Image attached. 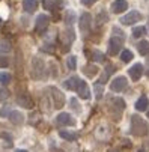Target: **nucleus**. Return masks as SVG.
I'll return each mask as SVG.
<instances>
[{
    "mask_svg": "<svg viewBox=\"0 0 149 152\" xmlns=\"http://www.w3.org/2000/svg\"><path fill=\"white\" fill-rule=\"evenodd\" d=\"M78 83H80V78H78V77H71V78H68V80L65 81V88H66V89H71V91H75L77 86H78Z\"/></svg>",
    "mask_w": 149,
    "mask_h": 152,
    "instance_id": "f3484780",
    "label": "nucleus"
},
{
    "mask_svg": "<svg viewBox=\"0 0 149 152\" xmlns=\"http://www.w3.org/2000/svg\"><path fill=\"white\" fill-rule=\"evenodd\" d=\"M148 131H149L148 124L140 116H133L131 118V133L134 136H146Z\"/></svg>",
    "mask_w": 149,
    "mask_h": 152,
    "instance_id": "f257e3e1",
    "label": "nucleus"
},
{
    "mask_svg": "<svg viewBox=\"0 0 149 152\" xmlns=\"http://www.w3.org/2000/svg\"><path fill=\"white\" fill-rule=\"evenodd\" d=\"M148 75H149V71H148Z\"/></svg>",
    "mask_w": 149,
    "mask_h": 152,
    "instance_id": "ea45409f",
    "label": "nucleus"
},
{
    "mask_svg": "<svg viewBox=\"0 0 149 152\" xmlns=\"http://www.w3.org/2000/svg\"><path fill=\"white\" fill-rule=\"evenodd\" d=\"M148 29H149V21H148ZM148 33H149V32H148Z\"/></svg>",
    "mask_w": 149,
    "mask_h": 152,
    "instance_id": "e433bc0d",
    "label": "nucleus"
},
{
    "mask_svg": "<svg viewBox=\"0 0 149 152\" xmlns=\"http://www.w3.org/2000/svg\"><path fill=\"white\" fill-rule=\"evenodd\" d=\"M0 51L2 53H9L11 51V42L6 39H0Z\"/></svg>",
    "mask_w": 149,
    "mask_h": 152,
    "instance_id": "412c9836",
    "label": "nucleus"
},
{
    "mask_svg": "<svg viewBox=\"0 0 149 152\" xmlns=\"http://www.w3.org/2000/svg\"><path fill=\"white\" fill-rule=\"evenodd\" d=\"M8 65H9V60L6 57L0 56V68H8Z\"/></svg>",
    "mask_w": 149,
    "mask_h": 152,
    "instance_id": "c85d7f7f",
    "label": "nucleus"
},
{
    "mask_svg": "<svg viewBox=\"0 0 149 152\" xmlns=\"http://www.w3.org/2000/svg\"><path fill=\"white\" fill-rule=\"evenodd\" d=\"M139 152H145V151H143V149H142V151H139Z\"/></svg>",
    "mask_w": 149,
    "mask_h": 152,
    "instance_id": "4c0bfd02",
    "label": "nucleus"
},
{
    "mask_svg": "<svg viewBox=\"0 0 149 152\" xmlns=\"http://www.w3.org/2000/svg\"><path fill=\"white\" fill-rule=\"evenodd\" d=\"M65 21H66V24H74V21H75V14L72 11H68L66 15H65Z\"/></svg>",
    "mask_w": 149,
    "mask_h": 152,
    "instance_id": "a878e982",
    "label": "nucleus"
},
{
    "mask_svg": "<svg viewBox=\"0 0 149 152\" xmlns=\"http://www.w3.org/2000/svg\"><path fill=\"white\" fill-rule=\"evenodd\" d=\"M59 136L62 137V139H65V140H69V142H74V140H77L78 139V134L77 133H71V131H59Z\"/></svg>",
    "mask_w": 149,
    "mask_h": 152,
    "instance_id": "a211bd4d",
    "label": "nucleus"
},
{
    "mask_svg": "<svg viewBox=\"0 0 149 152\" xmlns=\"http://www.w3.org/2000/svg\"><path fill=\"white\" fill-rule=\"evenodd\" d=\"M148 118H149V112H148Z\"/></svg>",
    "mask_w": 149,
    "mask_h": 152,
    "instance_id": "58836bf2",
    "label": "nucleus"
},
{
    "mask_svg": "<svg viewBox=\"0 0 149 152\" xmlns=\"http://www.w3.org/2000/svg\"><path fill=\"white\" fill-rule=\"evenodd\" d=\"M148 104H149V101H148V98L143 95V96H140L139 99H137V102H136V108L139 112H145L146 108H148Z\"/></svg>",
    "mask_w": 149,
    "mask_h": 152,
    "instance_id": "dca6fc26",
    "label": "nucleus"
},
{
    "mask_svg": "<svg viewBox=\"0 0 149 152\" xmlns=\"http://www.w3.org/2000/svg\"><path fill=\"white\" fill-rule=\"evenodd\" d=\"M15 152H27V151H26V149H17Z\"/></svg>",
    "mask_w": 149,
    "mask_h": 152,
    "instance_id": "473e14b6",
    "label": "nucleus"
},
{
    "mask_svg": "<svg viewBox=\"0 0 149 152\" xmlns=\"http://www.w3.org/2000/svg\"><path fill=\"white\" fill-rule=\"evenodd\" d=\"M128 74H130V77H131L134 81H137V80H140V77H142V74H143V66H142L140 63H136V65H133V66L130 68Z\"/></svg>",
    "mask_w": 149,
    "mask_h": 152,
    "instance_id": "f8f14e48",
    "label": "nucleus"
},
{
    "mask_svg": "<svg viewBox=\"0 0 149 152\" xmlns=\"http://www.w3.org/2000/svg\"><path fill=\"white\" fill-rule=\"evenodd\" d=\"M9 96V92L6 89H0V99H6Z\"/></svg>",
    "mask_w": 149,
    "mask_h": 152,
    "instance_id": "c756f323",
    "label": "nucleus"
},
{
    "mask_svg": "<svg viewBox=\"0 0 149 152\" xmlns=\"http://www.w3.org/2000/svg\"><path fill=\"white\" fill-rule=\"evenodd\" d=\"M92 54H93L92 59H93L95 62H102V60H104V54H102L101 51H93Z\"/></svg>",
    "mask_w": 149,
    "mask_h": 152,
    "instance_id": "cd10ccee",
    "label": "nucleus"
},
{
    "mask_svg": "<svg viewBox=\"0 0 149 152\" xmlns=\"http://www.w3.org/2000/svg\"><path fill=\"white\" fill-rule=\"evenodd\" d=\"M2 24H3V21H2V18H0V27H2Z\"/></svg>",
    "mask_w": 149,
    "mask_h": 152,
    "instance_id": "c9c22d12",
    "label": "nucleus"
},
{
    "mask_svg": "<svg viewBox=\"0 0 149 152\" xmlns=\"http://www.w3.org/2000/svg\"><path fill=\"white\" fill-rule=\"evenodd\" d=\"M9 121H11L12 124H15V125H21V124L24 122V116L21 115L20 112L12 110V112H9Z\"/></svg>",
    "mask_w": 149,
    "mask_h": 152,
    "instance_id": "4468645a",
    "label": "nucleus"
},
{
    "mask_svg": "<svg viewBox=\"0 0 149 152\" xmlns=\"http://www.w3.org/2000/svg\"><path fill=\"white\" fill-rule=\"evenodd\" d=\"M142 18V15H140V12L139 11H131V12H128L125 17H122L121 18V21H122V24H126V26H131V24H134V23H137V21Z\"/></svg>",
    "mask_w": 149,
    "mask_h": 152,
    "instance_id": "20e7f679",
    "label": "nucleus"
},
{
    "mask_svg": "<svg viewBox=\"0 0 149 152\" xmlns=\"http://www.w3.org/2000/svg\"><path fill=\"white\" fill-rule=\"evenodd\" d=\"M77 94H78V96L80 98H83V99H89V96H91V91H89V86H88V83L86 81H83V80H80V83H78V86H77Z\"/></svg>",
    "mask_w": 149,
    "mask_h": 152,
    "instance_id": "6e6552de",
    "label": "nucleus"
},
{
    "mask_svg": "<svg viewBox=\"0 0 149 152\" xmlns=\"http://www.w3.org/2000/svg\"><path fill=\"white\" fill-rule=\"evenodd\" d=\"M145 33H146V29H145L143 26L133 29V36H134V38H142V36H143Z\"/></svg>",
    "mask_w": 149,
    "mask_h": 152,
    "instance_id": "b1692460",
    "label": "nucleus"
},
{
    "mask_svg": "<svg viewBox=\"0 0 149 152\" xmlns=\"http://www.w3.org/2000/svg\"><path fill=\"white\" fill-rule=\"evenodd\" d=\"M42 6H44V9H47V11H54L57 8V3L54 2V0H44V2H42Z\"/></svg>",
    "mask_w": 149,
    "mask_h": 152,
    "instance_id": "4be33fe9",
    "label": "nucleus"
},
{
    "mask_svg": "<svg viewBox=\"0 0 149 152\" xmlns=\"http://www.w3.org/2000/svg\"><path fill=\"white\" fill-rule=\"evenodd\" d=\"M32 63H33V69H35V72H36L35 77H36V78H42V75H44V71H45L44 62H42L39 57H33Z\"/></svg>",
    "mask_w": 149,
    "mask_h": 152,
    "instance_id": "1a4fd4ad",
    "label": "nucleus"
},
{
    "mask_svg": "<svg viewBox=\"0 0 149 152\" xmlns=\"http://www.w3.org/2000/svg\"><path fill=\"white\" fill-rule=\"evenodd\" d=\"M11 74L9 72H5V71H2L0 72V84H3V86H6V84H9L11 83Z\"/></svg>",
    "mask_w": 149,
    "mask_h": 152,
    "instance_id": "aec40b11",
    "label": "nucleus"
},
{
    "mask_svg": "<svg viewBox=\"0 0 149 152\" xmlns=\"http://www.w3.org/2000/svg\"><path fill=\"white\" fill-rule=\"evenodd\" d=\"M125 88H126V78L125 77H116L110 84V89L113 92H122Z\"/></svg>",
    "mask_w": 149,
    "mask_h": 152,
    "instance_id": "0eeeda50",
    "label": "nucleus"
},
{
    "mask_svg": "<svg viewBox=\"0 0 149 152\" xmlns=\"http://www.w3.org/2000/svg\"><path fill=\"white\" fill-rule=\"evenodd\" d=\"M91 23H92V17H91V14L84 12V14L80 17V21H78L80 30H81L83 33H88V32L91 30Z\"/></svg>",
    "mask_w": 149,
    "mask_h": 152,
    "instance_id": "39448f33",
    "label": "nucleus"
},
{
    "mask_svg": "<svg viewBox=\"0 0 149 152\" xmlns=\"http://www.w3.org/2000/svg\"><path fill=\"white\" fill-rule=\"evenodd\" d=\"M56 121H57L59 125H65V126H72V125H75L74 118H72L71 115H68V113H60V115L56 118Z\"/></svg>",
    "mask_w": 149,
    "mask_h": 152,
    "instance_id": "9d476101",
    "label": "nucleus"
},
{
    "mask_svg": "<svg viewBox=\"0 0 149 152\" xmlns=\"http://www.w3.org/2000/svg\"><path fill=\"white\" fill-rule=\"evenodd\" d=\"M107 152H119V151H116V149H109Z\"/></svg>",
    "mask_w": 149,
    "mask_h": 152,
    "instance_id": "72a5a7b5",
    "label": "nucleus"
},
{
    "mask_svg": "<svg viewBox=\"0 0 149 152\" xmlns=\"http://www.w3.org/2000/svg\"><path fill=\"white\" fill-rule=\"evenodd\" d=\"M95 2H96V0H81V3L86 5V6H91V5H93Z\"/></svg>",
    "mask_w": 149,
    "mask_h": 152,
    "instance_id": "7c9ffc66",
    "label": "nucleus"
},
{
    "mask_svg": "<svg viewBox=\"0 0 149 152\" xmlns=\"http://www.w3.org/2000/svg\"><path fill=\"white\" fill-rule=\"evenodd\" d=\"M38 0H24L23 2V8L26 12H35L38 9Z\"/></svg>",
    "mask_w": 149,
    "mask_h": 152,
    "instance_id": "2eb2a0df",
    "label": "nucleus"
},
{
    "mask_svg": "<svg viewBox=\"0 0 149 152\" xmlns=\"http://www.w3.org/2000/svg\"><path fill=\"white\" fill-rule=\"evenodd\" d=\"M6 115H8V108H3V110H2V116L6 118ZM8 116H9V115H8Z\"/></svg>",
    "mask_w": 149,
    "mask_h": 152,
    "instance_id": "2f4dec72",
    "label": "nucleus"
},
{
    "mask_svg": "<svg viewBox=\"0 0 149 152\" xmlns=\"http://www.w3.org/2000/svg\"><path fill=\"white\" fill-rule=\"evenodd\" d=\"M17 102L21 105V107H24V108H33V99L27 95V94H20L18 98H17Z\"/></svg>",
    "mask_w": 149,
    "mask_h": 152,
    "instance_id": "9b49d317",
    "label": "nucleus"
},
{
    "mask_svg": "<svg viewBox=\"0 0 149 152\" xmlns=\"http://www.w3.org/2000/svg\"><path fill=\"white\" fill-rule=\"evenodd\" d=\"M51 96H53V102H54V107L56 108H62L63 105H65V96H63V94L60 91H57L56 88H51Z\"/></svg>",
    "mask_w": 149,
    "mask_h": 152,
    "instance_id": "423d86ee",
    "label": "nucleus"
},
{
    "mask_svg": "<svg viewBox=\"0 0 149 152\" xmlns=\"http://www.w3.org/2000/svg\"><path fill=\"white\" fill-rule=\"evenodd\" d=\"M126 8H128V3L125 2V0H115L112 3V11L115 14H121V12H125Z\"/></svg>",
    "mask_w": 149,
    "mask_h": 152,
    "instance_id": "ddd939ff",
    "label": "nucleus"
},
{
    "mask_svg": "<svg viewBox=\"0 0 149 152\" xmlns=\"http://www.w3.org/2000/svg\"><path fill=\"white\" fill-rule=\"evenodd\" d=\"M137 50L142 56H148L149 53V42L148 41H140L139 44H137Z\"/></svg>",
    "mask_w": 149,
    "mask_h": 152,
    "instance_id": "6ab92c4d",
    "label": "nucleus"
},
{
    "mask_svg": "<svg viewBox=\"0 0 149 152\" xmlns=\"http://www.w3.org/2000/svg\"><path fill=\"white\" fill-rule=\"evenodd\" d=\"M93 89H95V96H96V99H99V98L102 96V92H104L102 83H96V84L93 86Z\"/></svg>",
    "mask_w": 149,
    "mask_h": 152,
    "instance_id": "393cba45",
    "label": "nucleus"
},
{
    "mask_svg": "<svg viewBox=\"0 0 149 152\" xmlns=\"http://www.w3.org/2000/svg\"><path fill=\"white\" fill-rule=\"evenodd\" d=\"M48 21H50V18H48L47 15H44V14L38 15L36 23H35V29H36V32H38V33H44V32L47 30V27H48Z\"/></svg>",
    "mask_w": 149,
    "mask_h": 152,
    "instance_id": "7ed1b4c3",
    "label": "nucleus"
},
{
    "mask_svg": "<svg viewBox=\"0 0 149 152\" xmlns=\"http://www.w3.org/2000/svg\"><path fill=\"white\" fill-rule=\"evenodd\" d=\"M53 152H63V151H60V149H53Z\"/></svg>",
    "mask_w": 149,
    "mask_h": 152,
    "instance_id": "f704fd0d",
    "label": "nucleus"
},
{
    "mask_svg": "<svg viewBox=\"0 0 149 152\" xmlns=\"http://www.w3.org/2000/svg\"><path fill=\"white\" fill-rule=\"evenodd\" d=\"M122 41H123V36H113V38L109 41V54H110V56H116V54L121 51Z\"/></svg>",
    "mask_w": 149,
    "mask_h": 152,
    "instance_id": "f03ea898",
    "label": "nucleus"
},
{
    "mask_svg": "<svg viewBox=\"0 0 149 152\" xmlns=\"http://www.w3.org/2000/svg\"><path fill=\"white\" fill-rule=\"evenodd\" d=\"M121 59H122V62H131L133 60V53L130 50H123L121 53Z\"/></svg>",
    "mask_w": 149,
    "mask_h": 152,
    "instance_id": "5701e85b",
    "label": "nucleus"
},
{
    "mask_svg": "<svg viewBox=\"0 0 149 152\" xmlns=\"http://www.w3.org/2000/svg\"><path fill=\"white\" fill-rule=\"evenodd\" d=\"M68 68L69 69H75L77 68V57L75 56H69L68 57Z\"/></svg>",
    "mask_w": 149,
    "mask_h": 152,
    "instance_id": "bb28decb",
    "label": "nucleus"
}]
</instances>
